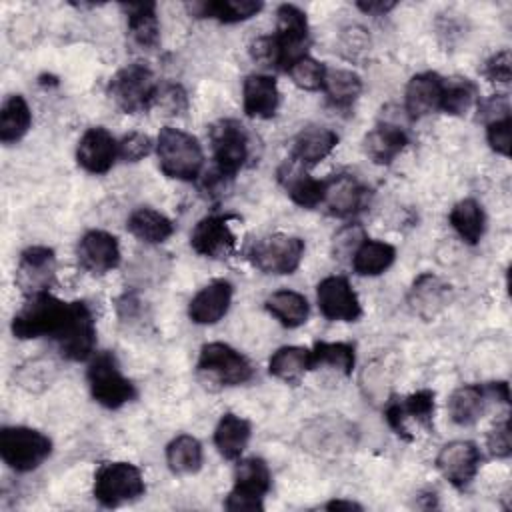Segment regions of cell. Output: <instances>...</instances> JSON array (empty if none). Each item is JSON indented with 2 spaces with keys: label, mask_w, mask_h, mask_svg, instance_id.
I'll list each match as a JSON object with an SVG mask.
<instances>
[{
  "label": "cell",
  "mask_w": 512,
  "mask_h": 512,
  "mask_svg": "<svg viewBox=\"0 0 512 512\" xmlns=\"http://www.w3.org/2000/svg\"><path fill=\"white\" fill-rule=\"evenodd\" d=\"M156 156L160 170L174 180L192 182L204 166V152L198 138L174 126H164L158 132Z\"/></svg>",
  "instance_id": "1"
},
{
  "label": "cell",
  "mask_w": 512,
  "mask_h": 512,
  "mask_svg": "<svg viewBox=\"0 0 512 512\" xmlns=\"http://www.w3.org/2000/svg\"><path fill=\"white\" fill-rule=\"evenodd\" d=\"M86 380L92 398L108 410H118L136 398V386L122 374L114 352L94 354L86 370Z\"/></svg>",
  "instance_id": "2"
},
{
  "label": "cell",
  "mask_w": 512,
  "mask_h": 512,
  "mask_svg": "<svg viewBox=\"0 0 512 512\" xmlns=\"http://www.w3.org/2000/svg\"><path fill=\"white\" fill-rule=\"evenodd\" d=\"M156 90L158 82L154 72L142 62L126 64L108 82L110 100L126 114H138L152 108Z\"/></svg>",
  "instance_id": "3"
},
{
  "label": "cell",
  "mask_w": 512,
  "mask_h": 512,
  "mask_svg": "<svg viewBox=\"0 0 512 512\" xmlns=\"http://www.w3.org/2000/svg\"><path fill=\"white\" fill-rule=\"evenodd\" d=\"M68 312V302L50 292L30 296L28 302L12 318V334L20 340L50 336L60 330Z\"/></svg>",
  "instance_id": "4"
},
{
  "label": "cell",
  "mask_w": 512,
  "mask_h": 512,
  "mask_svg": "<svg viewBox=\"0 0 512 512\" xmlns=\"http://www.w3.org/2000/svg\"><path fill=\"white\" fill-rule=\"evenodd\" d=\"M92 492L106 508L134 502L146 492L142 470L132 462H104L94 474Z\"/></svg>",
  "instance_id": "5"
},
{
  "label": "cell",
  "mask_w": 512,
  "mask_h": 512,
  "mask_svg": "<svg viewBox=\"0 0 512 512\" xmlns=\"http://www.w3.org/2000/svg\"><path fill=\"white\" fill-rule=\"evenodd\" d=\"M272 486V474L262 458H238L234 468V486L224 502L230 512L264 510V496Z\"/></svg>",
  "instance_id": "6"
},
{
  "label": "cell",
  "mask_w": 512,
  "mask_h": 512,
  "mask_svg": "<svg viewBox=\"0 0 512 512\" xmlns=\"http://www.w3.org/2000/svg\"><path fill=\"white\" fill-rule=\"evenodd\" d=\"M52 454V440L28 426H4L0 432V456L14 472H30Z\"/></svg>",
  "instance_id": "7"
},
{
  "label": "cell",
  "mask_w": 512,
  "mask_h": 512,
  "mask_svg": "<svg viewBox=\"0 0 512 512\" xmlns=\"http://www.w3.org/2000/svg\"><path fill=\"white\" fill-rule=\"evenodd\" d=\"M66 360L84 362L94 356L96 346V322L94 314L86 302H68L66 318L52 338Z\"/></svg>",
  "instance_id": "8"
},
{
  "label": "cell",
  "mask_w": 512,
  "mask_h": 512,
  "mask_svg": "<svg viewBox=\"0 0 512 512\" xmlns=\"http://www.w3.org/2000/svg\"><path fill=\"white\" fill-rule=\"evenodd\" d=\"M304 240L298 236L274 232L256 240L248 250V260L264 274H292L304 258Z\"/></svg>",
  "instance_id": "9"
},
{
  "label": "cell",
  "mask_w": 512,
  "mask_h": 512,
  "mask_svg": "<svg viewBox=\"0 0 512 512\" xmlns=\"http://www.w3.org/2000/svg\"><path fill=\"white\" fill-rule=\"evenodd\" d=\"M196 368L206 382L218 386H240L252 378L248 358L224 342L204 344Z\"/></svg>",
  "instance_id": "10"
},
{
  "label": "cell",
  "mask_w": 512,
  "mask_h": 512,
  "mask_svg": "<svg viewBox=\"0 0 512 512\" xmlns=\"http://www.w3.org/2000/svg\"><path fill=\"white\" fill-rule=\"evenodd\" d=\"M210 142L218 176L234 178L244 168L250 154V138L246 128L232 118L218 120L210 128Z\"/></svg>",
  "instance_id": "11"
},
{
  "label": "cell",
  "mask_w": 512,
  "mask_h": 512,
  "mask_svg": "<svg viewBox=\"0 0 512 512\" xmlns=\"http://www.w3.org/2000/svg\"><path fill=\"white\" fill-rule=\"evenodd\" d=\"M508 398L510 394L506 382L462 384L448 398V414L454 424L472 426L482 418L490 400L508 402Z\"/></svg>",
  "instance_id": "12"
},
{
  "label": "cell",
  "mask_w": 512,
  "mask_h": 512,
  "mask_svg": "<svg viewBox=\"0 0 512 512\" xmlns=\"http://www.w3.org/2000/svg\"><path fill=\"white\" fill-rule=\"evenodd\" d=\"M274 38L280 50V68L288 70L298 58L306 56V48L310 42L306 14L294 4L278 6Z\"/></svg>",
  "instance_id": "13"
},
{
  "label": "cell",
  "mask_w": 512,
  "mask_h": 512,
  "mask_svg": "<svg viewBox=\"0 0 512 512\" xmlns=\"http://www.w3.org/2000/svg\"><path fill=\"white\" fill-rule=\"evenodd\" d=\"M56 276V254L48 246H30L26 248L16 266L14 282L22 294L36 296L48 292Z\"/></svg>",
  "instance_id": "14"
},
{
  "label": "cell",
  "mask_w": 512,
  "mask_h": 512,
  "mask_svg": "<svg viewBox=\"0 0 512 512\" xmlns=\"http://www.w3.org/2000/svg\"><path fill=\"white\" fill-rule=\"evenodd\" d=\"M482 454L470 440H452L444 444L436 456V468L444 480L456 490L468 488L480 470Z\"/></svg>",
  "instance_id": "15"
},
{
  "label": "cell",
  "mask_w": 512,
  "mask_h": 512,
  "mask_svg": "<svg viewBox=\"0 0 512 512\" xmlns=\"http://www.w3.org/2000/svg\"><path fill=\"white\" fill-rule=\"evenodd\" d=\"M320 314L332 322H356L362 316V306L352 284L344 276H326L316 286Z\"/></svg>",
  "instance_id": "16"
},
{
  "label": "cell",
  "mask_w": 512,
  "mask_h": 512,
  "mask_svg": "<svg viewBox=\"0 0 512 512\" xmlns=\"http://www.w3.org/2000/svg\"><path fill=\"white\" fill-rule=\"evenodd\" d=\"M384 418L388 426L404 440H412V434L408 430V420H414L418 426L432 430L434 392L418 390L402 400H392L384 410Z\"/></svg>",
  "instance_id": "17"
},
{
  "label": "cell",
  "mask_w": 512,
  "mask_h": 512,
  "mask_svg": "<svg viewBox=\"0 0 512 512\" xmlns=\"http://www.w3.org/2000/svg\"><path fill=\"white\" fill-rule=\"evenodd\" d=\"M190 246L196 254L220 260L234 254L236 248V236L230 228L228 216H204L198 220L190 234Z\"/></svg>",
  "instance_id": "18"
},
{
  "label": "cell",
  "mask_w": 512,
  "mask_h": 512,
  "mask_svg": "<svg viewBox=\"0 0 512 512\" xmlns=\"http://www.w3.org/2000/svg\"><path fill=\"white\" fill-rule=\"evenodd\" d=\"M408 306L422 320H434L452 300V286L432 272L414 278L408 290Z\"/></svg>",
  "instance_id": "19"
},
{
  "label": "cell",
  "mask_w": 512,
  "mask_h": 512,
  "mask_svg": "<svg viewBox=\"0 0 512 512\" xmlns=\"http://www.w3.org/2000/svg\"><path fill=\"white\" fill-rule=\"evenodd\" d=\"M118 158L116 138L102 126L88 128L76 146V162L90 174H106Z\"/></svg>",
  "instance_id": "20"
},
{
  "label": "cell",
  "mask_w": 512,
  "mask_h": 512,
  "mask_svg": "<svg viewBox=\"0 0 512 512\" xmlns=\"http://www.w3.org/2000/svg\"><path fill=\"white\" fill-rule=\"evenodd\" d=\"M78 264L90 274H106L120 264V244L104 230H88L76 248Z\"/></svg>",
  "instance_id": "21"
},
{
  "label": "cell",
  "mask_w": 512,
  "mask_h": 512,
  "mask_svg": "<svg viewBox=\"0 0 512 512\" xmlns=\"http://www.w3.org/2000/svg\"><path fill=\"white\" fill-rule=\"evenodd\" d=\"M232 294L234 288L228 280L224 278H216L212 282H208L204 288H200L190 304H188V316L194 324L200 326H210L216 324L218 320H222L232 304Z\"/></svg>",
  "instance_id": "22"
},
{
  "label": "cell",
  "mask_w": 512,
  "mask_h": 512,
  "mask_svg": "<svg viewBox=\"0 0 512 512\" xmlns=\"http://www.w3.org/2000/svg\"><path fill=\"white\" fill-rule=\"evenodd\" d=\"M366 202V188L352 174H336L324 180V198L328 214L338 218H350L362 210Z\"/></svg>",
  "instance_id": "23"
},
{
  "label": "cell",
  "mask_w": 512,
  "mask_h": 512,
  "mask_svg": "<svg viewBox=\"0 0 512 512\" xmlns=\"http://www.w3.org/2000/svg\"><path fill=\"white\" fill-rule=\"evenodd\" d=\"M444 82L446 80L436 72H420L408 80L404 92V108L412 120L424 118L440 110Z\"/></svg>",
  "instance_id": "24"
},
{
  "label": "cell",
  "mask_w": 512,
  "mask_h": 512,
  "mask_svg": "<svg viewBox=\"0 0 512 512\" xmlns=\"http://www.w3.org/2000/svg\"><path fill=\"white\" fill-rule=\"evenodd\" d=\"M278 182L284 186L286 194L294 204L302 208H316L324 198V180H316L306 172V166L294 158L286 160L278 168Z\"/></svg>",
  "instance_id": "25"
},
{
  "label": "cell",
  "mask_w": 512,
  "mask_h": 512,
  "mask_svg": "<svg viewBox=\"0 0 512 512\" xmlns=\"http://www.w3.org/2000/svg\"><path fill=\"white\" fill-rule=\"evenodd\" d=\"M280 104L276 78L270 74H248L242 84V106L250 118H272Z\"/></svg>",
  "instance_id": "26"
},
{
  "label": "cell",
  "mask_w": 512,
  "mask_h": 512,
  "mask_svg": "<svg viewBox=\"0 0 512 512\" xmlns=\"http://www.w3.org/2000/svg\"><path fill=\"white\" fill-rule=\"evenodd\" d=\"M336 144H338V134L334 130L326 126L310 124L294 136L290 158H294L306 168H312L318 162H322L326 156H330Z\"/></svg>",
  "instance_id": "27"
},
{
  "label": "cell",
  "mask_w": 512,
  "mask_h": 512,
  "mask_svg": "<svg viewBox=\"0 0 512 512\" xmlns=\"http://www.w3.org/2000/svg\"><path fill=\"white\" fill-rule=\"evenodd\" d=\"M252 436V426L246 418L226 412L216 424L214 446L226 460H238L246 450Z\"/></svg>",
  "instance_id": "28"
},
{
  "label": "cell",
  "mask_w": 512,
  "mask_h": 512,
  "mask_svg": "<svg viewBox=\"0 0 512 512\" xmlns=\"http://www.w3.org/2000/svg\"><path fill=\"white\" fill-rule=\"evenodd\" d=\"M128 20V34L134 44L144 50H152L160 42V22L154 2L122 4Z\"/></svg>",
  "instance_id": "29"
},
{
  "label": "cell",
  "mask_w": 512,
  "mask_h": 512,
  "mask_svg": "<svg viewBox=\"0 0 512 512\" xmlns=\"http://www.w3.org/2000/svg\"><path fill=\"white\" fill-rule=\"evenodd\" d=\"M408 144L406 132L396 124H376L364 136V152L376 164H390Z\"/></svg>",
  "instance_id": "30"
},
{
  "label": "cell",
  "mask_w": 512,
  "mask_h": 512,
  "mask_svg": "<svg viewBox=\"0 0 512 512\" xmlns=\"http://www.w3.org/2000/svg\"><path fill=\"white\" fill-rule=\"evenodd\" d=\"M126 228L134 238L146 244H162L174 232L172 220L154 208H136L128 216Z\"/></svg>",
  "instance_id": "31"
},
{
  "label": "cell",
  "mask_w": 512,
  "mask_h": 512,
  "mask_svg": "<svg viewBox=\"0 0 512 512\" xmlns=\"http://www.w3.org/2000/svg\"><path fill=\"white\" fill-rule=\"evenodd\" d=\"M396 260V248L384 240L364 238L362 244L352 254L350 262L360 276H378L386 272Z\"/></svg>",
  "instance_id": "32"
},
{
  "label": "cell",
  "mask_w": 512,
  "mask_h": 512,
  "mask_svg": "<svg viewBox=\"0 0 512 512\" xmlns=\"http://www.w3.org/2000/svg\"><path fill=\"white\" fill-rule=\"evenodd\" d=\"M262 2L258 0H214V2H196L190 10L198 18H212L224 24L244 22L256 16L262 10Z\"/></svg>",
  "instance_id": "33"
},
{
  "label": "cell",
  "mask_w": 512,
  "mask_h": 512,
  "mask_svg": "<svg viewBox=\"0 0 512 512\" xmlns=\"http://www.w3.org/2000/svg\"><path fill=\"white\" fill-rule=\"evenodd\" d=\"M32 126V112L24 96L10 94L0 108V140L14 144L22 140Z\"/></svg>",
  "instance_id": "34"
},
{
  "label": "cell",
  "mask_w": 512,
  "mask_h": 512,
  "mask_svg": "<svg viewBox=\"0 0 512 512\" xmlns=\"http://www.w3.org/2000/svg\"><path fill=\"white\" fill-rule=\"evenodd\" d=\"M312 370L310 350L304 346H282L268 360V372L288 384H296Z\"/></svg>",
  "instance_id": "35"
},
{
  "label": "cell",
  "mask_w": 512,
  "mask_h": 512,
  "mask_svg": "<svg viewBox=\"0 0 512 512\" xmlns=\"http://www.w3.org/2000/svg\"><path fill=\"white\" fill-rule=\"evenodd\" d=\"M202 444L190 434H178L166 446V464L172 474L190 476L202 468Z\"/></svg>",
  "instance_id": "36"
},
{
  "label": "cell",
  "mask_w": 512,
  "mask_h": 512,
  "mask_svg": "<svg viewBox=\"0 0 512 512\" xmlns=\"http://www.w3.org/2000/svg\"><path fill=\"white\" fill-rule=\"evenodd\" d=\"M450 226L466 244H478L486 230V216L482 206L474 198L456 202L450 210Z\"/></svg>",
  "instance_id": "37"
},
{
  "label": "cell",
  "mask_w": 512,
  "mask_h": 512,
  "mask_svg": "<svg viewBox=\"0 0 512 512\" xmlns=\"http://www.w3.org/2000/svg\"><path fill=\"white\" fill-rule=\"evenodd\" d=\"M266 310L286 328H298L308 320L310 306L308 300L294 290H278L272 292L266 302Z\"/></svg>",
  "instance_id": "38"
},
{
  "label": "cell",
  "mask_w": 512,
  "mask_h": 512,
  "mask_svg": "<svg viewBox=\"0 0 512 512\" xmlns=\"http://www.w3.org/2000/svg\"><path fill=\"white\" fill-rule=\"evenodd\" d=\"M322 92L326 94V100L334 108H350L362 92V80L352 70L326 68V78H324Z\"/></svg>",
  "instance_id": "39"
},
{
  "label": "cell",
  "mask_w": 512,
  "mask_h": 512,
  "mask_svg": "<svg viewBox=\"0 0 512 512\" xmlns=\"http://www.w3.org/2000/svg\"><path fill=\"white\" fill-rule=\"evenodd\" d=\"M312 368L330 366L332 370L350 376L356 364V350L348 342H316L310 348Z\"/></svg>",
  "instance_id": "40"
},
{
  "label": "cell",
  "mask_w": 512,
  "mask_h": 512,
  "mask_svg": "<svg viewBox=\"0 0 512 512\" xmlns=\"http://www.w3.org/2000/svg\"><path fill=\"white\" fill-rule=\"evenodd\" d=\"M476 100H478V90L468 78L448 80V82H444L440 110H444L446 114L462 116L476 104Z\"/></svg>",
  "instance_id": "41"
},
{
  "label": "cell",
  "mask_w": 512,
  "mask_h": 512,
  "mask_svg": "<svg viewBox=\"0 0 512 512\" xmlns=\"http://www.w3.org/2000/svg\"><path fill=\"white\" fill-rule=\"evenodd\" d=\"M286 72L292 78V82L302 90L316 92V90H322L324 86L326 66L308 54L298 58Z\"/></svg>",
  "instance_id": "42"
},
{
  "label": "cell",
  "mask_w": 512,
  "mask_h": 512,
  "mask_svg": "<svg viewBox=\"0 0 512 512\" xmlns=\"http://www.w3.org/2000/svg\"><path fill=\"white\" fill-rule=\"evenodd\" d=\"M152 106L166 116H180L188 110V94L180 84H158Z\"/></svg>",
  "instance_id": "43"
},
{
  "label": "cell",
  "mask_w": 512,
  "mask_h": 512,
  "mask_svg": "<svg viewBox=\"0 0 512 512\" xmlns=\"http://www.w3.org/2000/svg\"><path fill=\"white\" fill-rule=\"evenodd\" d=\"M152 148H156V142L148 134L134 130L118 140V158L126 162H138L146 158L152 152Z\"/></svg>",
  "instance_id": "44"
},
{
  "label": "cell",
  "mask_w": 512,
  "mask_h": 512,
  "mask_svg": "<svg viewBox=\"0 0 512 512\" xmlns=\"http://www.w3.org/2000/svg\"><path fill=\"white\" fill-rule=\"evenodd\" d=\"M340 50L348 60H358L370 50V36L362 26H348L340 36Z\"/></svg>",
  "instance_id": "45"
},
{
  "label": "cell",
  "mask_w": 512,
  "mask_h": 512,
  "mask_svg": "<svg viewBox=\"0 0 512 512\" xmlns=\"http://www.w3.org/2000/svg\"><path fill=\"white\" fill-rule=\"evenodd\" d=\"M250 56L264 68H280V50L274 34L254 38L250 42Z\"/></svg>",
  "instance_id": "46"
},
{
  "label": "cell",
  "mask_w": 512,
  "mask_h": 512,
  "mask_svg": "<svg viewBox=\"0 0 512 512\" xmlns=\"http://www.w3.org/2000/svg\"><path fill=\"white\" fill-rule=\"evenodd\" d=\"M486 448L494 458H508L510 456L512 438H510V420H508V416L492 426V430L486 436Z\"/></svg>",
  "instance_id": "47"
},
{
  "label": "cell",
  "mask_w": 512,
  "mask_h": 512,
  "mask_svg": "<svg viewBox=\"0 0 512 512\" xmlns=\"http://www.w3.org/2000/svg\"><path fill=\"white\" fill-rule=\"evenodd\" d=\"M482 74L492 80V82H500V84H508L510 76H512V56L510 50H500L496 54H492L482 68Z\"/></svg>",
  "instance_id": "48"
},
{
  "label": "cell",
  "mask_w": 512,
  "mask_h": 512,
  "mask_svg": "<svg viewBox=\"0 0 512 512\" xmlns=\"http://www.w3.org/2000/svg\"><path fill=\"white\" fill-rule=\"evenodd\" d=\"M364 230L358 224H348L344 226L336 236H334V258H344V256H352L356 252V248L362 244L364 240Z\"/></svg>",
  "instance_id": "49"
},
{
  "label": "cell",
  "mask_w": 512,
  "mask_h": 512,
  "mask_svg": "<svg viewBox=\"0 0 512 512\" xmlns=\"http://www.w3.org/2000/svg\"><path fill=\"white\" fill-rule=\"evenodd\" d=\"M510 126H512L510 116L486 124V140L496 154H502V156L510 154Z\"/></svg>",
  "instance_id": "50"
},
{
  "label": "cell",
  "mask_w": 512,
  "mask_h": 512,
  "mask_svg": "<svg viewBox=\"0 0 512 512\" xmlns=\"http://www.w3.org/2000/svg\"><path fill=\"white\" fill-rule=\"evenodd\" d=\"M478 116L488 124V122H494V120H502V118H508L510 116V102H508V96L504 94H496V96H490L486 100H482L478 104Z\"/></svg>",
  "instance_id": "51"
},
{
  "label": "cell",
  "mask_w": 512,
  "mask_h": 512,
  "mask_svg": "<svg viewBox=\"0 0 512 512\" xmlns=\"http://www.w3.org/2000/svg\"><path fill=\"white\" fill-rule=\"evenodd\" d=\"M362 12L372 14V16H384L386 12H390L396 4L394 2H384V0H370V2H358L356 4Z\"/></svg>",
  "instance_id": "52"
},
{
  "label": "cell",
  "mask_w": 512,
  "mask_h": 512,
  "mask_svg": "<svg viewBox=\"0 0 512 512\" xmlns=\"http://www.w3.org/2000/svg\"><path fill=\"white\" fill-rule=\"evenodd\" d=\"M324 508L326 510H362V506L352 500H332V502L324 504Z\"/></svg>",
  "instance_id": "53"
}]
</instances>
